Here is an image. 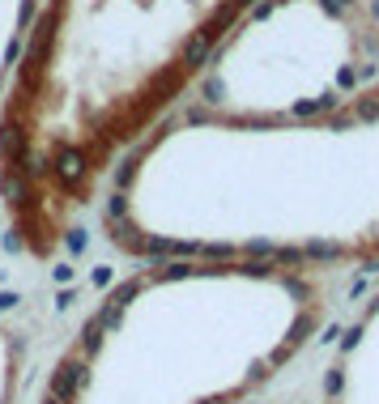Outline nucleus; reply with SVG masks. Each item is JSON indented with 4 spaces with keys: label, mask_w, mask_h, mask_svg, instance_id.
Wrapping results in <instances>:
<instances>
[{
    "label": "nucleus",
    "mask_w": 379,
    "mask_h": 404,
    "mask_svg": "<svg viewBox=\"0 0 379 404\" xmlns=\"http://www.w3.org/2000/svg\"><path fill=\"white\" fill-rule=\"evenodd\" d=\"M103 239L128 260L379 268V85L294 123L192 107L115 166Z\"/></svg>",
    "instance_id": "obj_1"
},
{
    "label": "nucleus",
    "mask_w": 379,
    "mask_h": 404,
    "mask_svg": "<svg viewBox=\"0 0 379 404\" xmlns=\"http://www.w3.org/2000/svg\"><path fill=\"white\" fill-rule=\"evenodd\" d=\"M341 276L269 260H141L47 366L39 404H256L337 315Z\"/></svg>",
    "instance_id": "obj_2"
},
{
    "label": "nucleus",
    "mask_w": 379,
    "mask_h": 404,
    "mask_svg": "<svg viewBox=\"0 0 379 404\" xmlns=\"http://www.w3.org/2000/svg\"><path fill=\"white\" fill-rule=\"evenodd\" d=\"M315 404H379V285L358 302L333 341Z\"/></svg>",
    "instance_id": "obj_3"
},
{
    "label": "nucleus",
    "mask_w": 379,
    "mask_h": 404,
    "mask_svg": "<svg viewBox=\"0 0 379 404\" xmlns=\"http://www.w3.org/2000/svg\"><path fill=\"white\" fill-rule=\"evenodd\" d=\"M30 349H26V332L17 323L0 319V404H21L30 383Z\"/></svg>",
    "instance_id": "obj_4"
},
{
    "label": "nucleus",
    "mask_w": 379,
    "mask_h": 404,
    "mask_svg": "<svg viewBox=\"0 0 379 404\" xmlns=\"http://www.w3.org/2000/svg\"><path fill=\"white\" fill-rule=\"evenodd\" d=\"M256 404H269V400H256Z\"/></svg>",
    "instance_id": "obj_5"
}]
</instances>
